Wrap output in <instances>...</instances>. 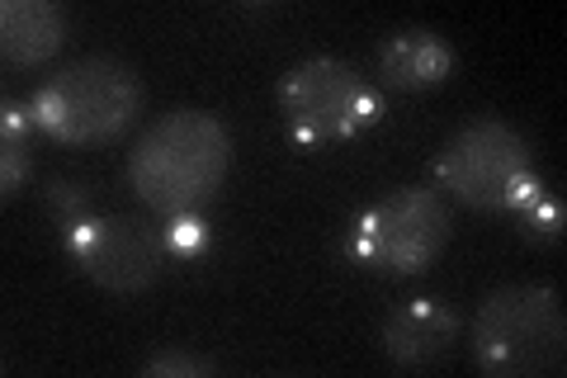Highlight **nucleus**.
Instances as JSON below:
<instances>
[{"mask_svg": "<svg viewBox=\"0 0 567 378\" xmlns=\"http://www.w3.org/2000/svg\"><path fill=\"white\" fill-rule=\"evenodd\" d=\"M147 378H208L218 374V359L213 355H185V350H162V355H147L142 369Z\"/></svg>", "mask_w": 567, "mask_h": 378, "instance_id": "nucleus-13", "label": "nucleus"}, {"mask_svg": "<svg viewBox=\"0 0 567 378\" xmlns=\"http://www.w3.org/2000/svg\"><path fill=\"white\" fill-rule=\"evenodd\" d=\"M233 137L208 110H171L142 129L128 152V185L156 213H189L223 190Z\"/></svg>", "mask_w": 567, "mask_h": 378, "instance_id": "nucleus-1", "label": "nucleus"}, {"mask_svg": "<svg viewBox=\"0 0 567 378\" xmlns=\"http://www.w3.org/2000/svg\"><path fill=\"white\" fill-rule=\"evenodd\" d=\"M66 260L95 279L104 294H142L162 279L171 260L162 227L128 213H85L66 227Z\"/></svg>", "mask_w": 567, "mask_h": 378, "instance_id": "nucleus-7", "label": "nucleus"}, {"mask_svg": "<svg viewBox=\"0 0 567 378\" xmlns=\"http://www.w3.org/2000/svg\"><path fill=\"white\" fill-rule=\"evenodd\" d=\"M520 218V227H525V237H539V242H558L563 237V223H567V208H563V200L554 190H535V194H525V200L511 208Z\"/></svg>", "mask_w": 567, "mask_h": 378, "instance_id": "nucleus-11", "label": "nucleus"}, {"mask_svg": "<svg viewBox=\"0 0 567 378\" xmlns=\"http://www.w3.org/2000/svg\"><path fill=\"white\" fill-rule=\"evenodd\" d=\"M43 204H48V213L62 227H71V223H81L85 213H91V194H85L81 180H52L48 194H43Z\"/></svg>", "mask_w": 567, "mask_h": 378, "instance_id": "nucleus-14", "label": "nucleus"}, {"mask_svg": "<svg viewBox=\"0 0 567 378\" xmlns=\"http://www.w3.org/2000/svg\"><path fill=\"white\" fill-rule=\"evenodd\" d=\"M29 104L48 137L66 142V147H85V142H110L128 129L142 110V81L128 62L100 52V58L66 62L58 76H48L33 90Z\"/></svg>", "mask_w": 567, "mask_h": 378, "instance_id": "nucleus-3", "label": "nucleus"}, {"mask_svg": "<svg viewBox=\"0 0 567 378\" xmlns=\"http://www.w3.org/2000/svg\"><path fill=\"white\" fill-rule=\"evenodd\" d=\"M279 110L298 142H346L383 114L379 90L346 58H303L279 76Z\"/></svg>", "mask_w": 567, "mask_h": 378, "instance_id": "nucleus-6", "label": "nucleus"}, {"mask_svg": "<svg viewBox=\"0 0 567 378\" xmlns=\"http://www.w3.org/2000/svg\"><path fill=\"white\" fill-rule=\"evenodd\" d=\"M473 365L492 378H544L567 365V313L548 284H506L473 313Z\"/></svg>", "mask_w": 567, "mask_h": 378, "instance_id": "nucleus-2", "label": "nucleus"}, {"mask_svg": "<svg viewBox=\"0 0 567 378\" xmlns=\"http://www.w3.org/2000/svg\"><path fill=\"white\" fill-rule=\"evenodd\" d=\"M450 204L435 190L402 185L350 223V256L374 275H421L450 246Z\"/></svg>", "mask_w": 567, "mask_h": 378, "instance_id": "nucleus-5", "label": "nucleus"}, {"mask_svg": "<svg viewBox=\"0 0 567 378\" xmlns=\"http://www.w3.org/2000/svg\"><path fill=\"white\" fill-rule=\"evenodd\" d=\"M458 340V313L445 298H406L383 321V355L402 369L440 365Z\"/></svg>", "mask_w": 567, "mask_h": 378, "instance_id": "nucleus-8", "label": "nucleus"}, {"mask_svg": "<svg viewBox=\"0 0 567 378\" xmlns=\"http://www.w3.org/2000/svg\"><path fill=\"white\" fill-rule=\"evenodd\" d=\"M435 180L454 200L492 213L496 208L511 213L525 194L539 190L529 142L506 119H473L468 129H458L435 156Z\"/></svg>", "mask_w": 567, "mask_h": 378, "instance_id": "nucleus-4", "label": "nucleus"}, {"mask_svg": "<svg viewBox=\"0 0 567 378\" xmlns=\"http://www.w3.org/2000/svg\"><path fill=\"white\" fill-rule=\"evenodd\" d=\"M0 114H6V142H24V133L39 123L33 119V104H20V100H6Z\"/></svg>", "mask_w": 567, "mask_h": 378, "instance_id": "nucleus-16", "label": "nucleus"}, {"mask_svg": "<svg viewBox=\"0 0 567 378\" xmlns=\"http://www.w3.org/2000/svg\"><path fill=\"white\" fill-rule=\"evenodd\" d=\"M379 67L398 90H431L440 81H450L454 48H450V39H440L435 29H398L383 39Z\"/></svg>", "mask_w": 567, "mask_h": 378, "instance_id": "nucleus-10", "label": "nucleus"}, {"mask_svg": "<svg viewBox=\"0 0 567 378\" xmlns=\"http://www.w3.org/2000/svg\"><path fill=\"white\" fill-rule=\"evenodd\" d=\"M29 180V147L24 142H6V171H0V194H14Z\"/></svg>", "mask_w": 567, "mask_h": 378, "instance_id": "nucleus-15", "label": "nucleus"}, {"mask_svg": "<svg viewBox=\"0 0 567 378\" xmlns=\"http://www.w3.org/2000/svg\"><path fill=\"white\" fill-rule=\"evenodd\" d=\"M162 237H166L171 260H199L204 251L213 246V232H208V223L194 208L189 213H171L166 227H162Z\"/></svg>", "mask_w": 567, "mask_h": 378, "instance_id": "nucleus-12", "label": "nucleus"}, {"mask_svg": "<svg viewBox=\"0 0 567 378\" xmlns=\"http://www.w3.org/2000/svg\"><path fill=\"white\" fill-rule=\"evenodd\" d=\"M66 43V14L52 0H6L0 6V52L10 67H43Z\"/></svg>", "mask_w": 567, "mask_h": 378, "instance_id": "nucleus-9", "label": "nucleus"}]
</instances>
